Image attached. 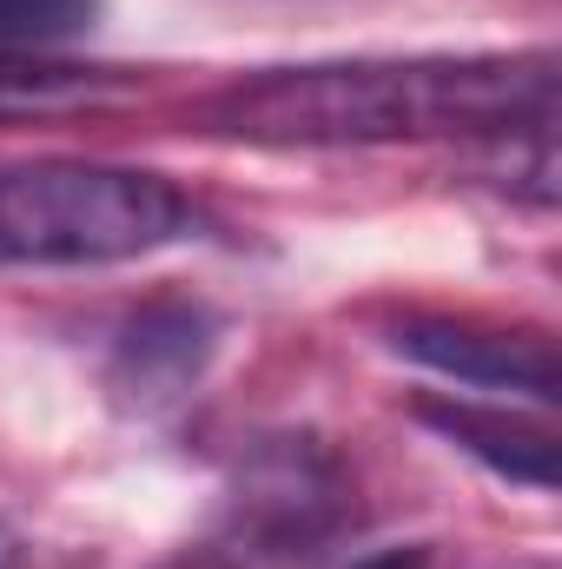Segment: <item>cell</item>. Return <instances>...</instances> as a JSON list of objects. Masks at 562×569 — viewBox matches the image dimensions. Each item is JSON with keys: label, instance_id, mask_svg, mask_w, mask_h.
I'll list each match as a JSON object with an SVG mask.
<instances>
[{"label": "cell", "instance_id": "7", "mask_svg": "<svg viewBox=\"0 0 562 569\" xmlns=\"http://www.w3.org/2000/svg\"><path fill=\"white\" fill-rule=\"evenodd\" d=\"M418 425H430L450 450L476 457L490 477L503 483H523L536 497L556 490V430L550 425H530L516 411H496V405H470V398H423L411 411Z\"/></svg>", "mask_w": 562, "mask_h": 569}, {"label": "cell", "instance_id": "5", "mask_svg": "<svg viewBox=\"0 0 562 569\" xmlns=\"http://www.w3.org/2000/svg\"><path fill=\"white\" fill-rule=\"evenodd\" d=\"M212 345H219V318L205 305L152 298L120 325L107 351V391L127 411H165L199 385V371L212 365Z\"/></svg>", "mask_w": 562, "mask_h": 569}, {"label": "cell", "instance_id": "11", "mask_svg": "<svg viewBox=\"0 0 562 569\" xmlns=\"http://www.w3.org/2000/svg\"><path fill=\"white\" fill-rule=\"evenodd\" d=\"M0 569H27V543H20V530L0 517Z\"/></svg>", "mask_w": 562, "mask_h": 569}, {"label": "cell", "instance_id": "2", "mask_svg": "<svg viewBox=\"0 0 562 569\" xmlns=\"http://www.w3.org/2000/svg\"><path fill=\"white\" fill-rule=\"evenodd\" d=\"M192 226H199L192 199L145 166H107V159L0 166V266L20 272L127 266L179 246Z\"/></svg>", "mask_w": 562, "mask_h": 569}, {"label": "cell", "instance_id": "4", "mask_svg": "<svg viewBox=\"0 0 562 569\" xmlns=\"http://www.w3.org/2000/svg\"><path fill=\"white\" fill-rule=\"evenodd\" d=\"M391 351L423 371H443L476 391H523L536 405H556V345L543 331H510L483 318H450V311H404L391 325Z\"/></svg>", "mask_w": 562, "mask_h": 569}, {"label": "cell", "instance_id": "3", "mask_svg": "<svg viewBox=\"0 0 562 569\" xmlns=\"http://www.w3.org/2000/svg\"><path fill=\"white\" fill-rule=\"evenodd\" d=\"M351 517V477L318 437H265L232 490V523L245 543L298 557Z\"/></svg>", "mask_w": 562, "mask_h": 569}, {"label": "cell", "instance_id": "6", "mask_svg": "<svg viewBox=\"0 0 562 569\" xmlns=\"http://www.w3.org/2000/svg\"><path fill=\"white\" fill-rule=\"evenodd\" d=\"M145 93L133 67H93L60 53H0V127L20 120H73V113H113Z\"/></svg>", "mask_w": 562, "mask_h": 569}, {"label": "cell", "instance_id": "9", "mask_svg": "<svg viewBox=\"0 0 562 569\" xmlns=\"http://www.w3.org/2000/svg\"><path fill=\"white\" fill-rule=\"evenodd\" d=\"M351 569H430V550L423 543H411V550H378V557H364V563Z\"/></svg>", "mask_w": 562, "mask_h": 569}, {"label": "cell", "instance_id": "1", "mask_svg": "<svg viewBox=\"0 0 562 569\" xmlns=\"http://www.w3.org/2000/svg\"><path fill=\"white\" fill-rule=\"evenodd\" d=\"M556 120L550 53H411V60H311L219 87L199 127L245 146H398L496 140Z\"/></svg>", "mask_w": 562, "mask_h": 569}, {"label": "cell", "instance_id": "8", "mask_svg": "<svg viewBox=\"0 0 562 569\" xmlns=\"http://www.w3.org/2000/svg\"><path fill=\"white\" fill-rule=\"evenodd\" d=\"M100 20V0H0V53H53Z\"/></svg>", "mask_w": 562, "mask_h": 569}, {"label": "cell", "instance_id": "10", "mask_svg": "<svg viewBox=\"0 0 562 569\" xmlns=\"http://www.w3.org/2000/svg\"><path fill=\"white\" fill-rule=\"evenodd\" d=\"M159 569H239L225 550H179V557H165Z\"/></svg>", "mask_w": 562, "mask_h": 569}]
</instances>
